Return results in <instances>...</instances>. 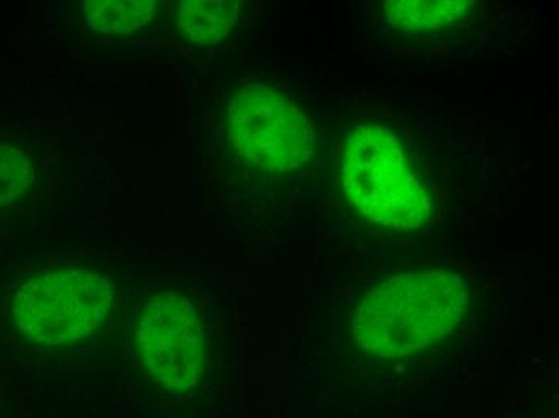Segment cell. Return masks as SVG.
I'll return each mask as SVG.
<instances>
[{
  "mask_svg": "<svg viewBox=\"0 0 559 418\" xmlns=\"http://www.w3.org/2000/svg\"><path fill=\"white\" fill-rule=\"evenodd\" d=\"M468 290L449 271L407 272L371 288L353 319L354 343L367 356L414 358L462 327Z\"/></svg>",
  "mask_w": 559,
  "mask_h": 418,
  "instance_id": "cell-2",
  "label": "cell"
},
{
  "mask_svg": "<svg viewBox=\"0 0 559 418\" xmlns=\"http://www.w3.org/2000/svg\"><path fill=\"white\" fill-rule=\"evenodd\" d=\"M340 179L350 208L373 226L418 230L431 223L436 193L407 142L390 126L360 122L340 150Z\"/></svg>",
  "mask_w": 559,
  "mask_h": 418,
  "instance_id": "cell-3",
  "label": "cell"
},
{
  "mask_svg": "<svg viewBox=\"0 0 559 418\" xmlns=\"http://www.w3.org/2000/svg\"><path fill=\"white\" fill-rule=\"evenodd\" d=\"M115 284L91 267H56L23 280L9 298L12 327L43 349L80 348L110 325Z\"/></svg>",
  "mask_w": 559,
  "mask_h": 418,
  "instance_id": "cell-4",
  "label": "cell"
},
{
  "mask_svg": "<svg viewBox=\"0 0 559 418\" xmlns=\"http://www.w3.org/2000/svg\"><path fill=\"white\" fill-rule=\"evenodd\" d=\"M135 353L153 382L173 394L189 393L203 379L207 335L201 312L177 291H158L143 304Z\"/></svg>",
  "mask_w": 559,
  "mask_h": 418,
  "instance_id": "cell-5",
  "label": "cell"
},
{
  "mask_svg": "<svg viewBox=\"0 0 559 418\" xmlns=\"http://www.w3.org/2000/svg\"><path fill=\"white\" fill-rule=\"evenodd\" d=\"M36 180L33 156L16 145L0 142V213L26 199Z\"/></svg>",
  "mask_w": 559,
  "mask_h": 418,
  "instance_id": "cell-9",
  "label": "cell"
},
{
  "mask_svg": "<svg viewBox=\"0 0 559 418\" xmlns=\"http://www.w3.org/2000/svg\"><path fill=\"white\" fill-rule=\"evenodd\" d=\"M219 114L221 148L245 180L280 187L308 171L316 128L288 84L267 77L240 81L228 91Z\"/></svg>",
  "mask_w": 559,
  "mask_h": 418,
  "instance_id": "cell-1",
  "label": "cell"
},
{
  "mask_svg": "<svg viewBox=\"0 0 559 418\" xmlns=\"http://www.w3.org/2000/svg\"><path fill=\"white\" fill-rule=\"evenodd\" d=\"M243 10L245 3L240 0H186L177 9V25L187 43L203 47L217 46L237 28Z\"/></svg>",
  "mask_w": 559,
  "mask_h": 418,
  "instance_id": "cell-7",
  "label": "cell"
},
{
  "mask_svg": "<svg viewBox=\"0 0 559 418\" xmlns=\"http://www.w3.org/2000/svg\"><path fill=\"white\" fill-rule=\"evenodd\" d=\"M163 12L158 0H92L84 3V22L92 33L129 36L158 23Z\"/></svg>",
  "mask_w": 559,
  "mask_h": 418,
  "instance_id": "cell-8",
  "label": "cell"
},
{
  "mask_svg": "<svg viewBox=\"0 0 559 418\" xmlns=\"http://www.w3.org/2000/svg\"><path fill=\"white\" fill-rule=\"evenodd\" d=\"M378 22L397 36L431 37L452 33L476 15L479 3L455 2H383Z\"/></svg>",
  "mask_w": 559,
  "mask_h": 418,
  "instance_id": "cell-6",
  "label": "cell"
}]
</instances>
